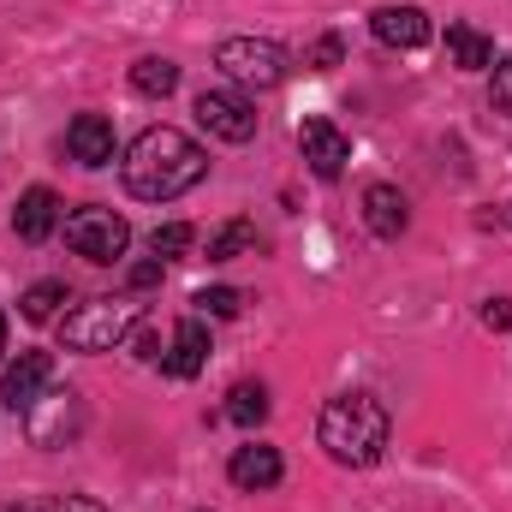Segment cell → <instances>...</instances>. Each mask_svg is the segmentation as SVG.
Segmentation results:
<instances>
[{
    "label": "cell",
    "instance_id": "3957f363",
    "mask_svg": "<svg viewBox=\"0 0 512 512\" xmlns=\"http://www.w3.org/2000/svg\"><path fill=\"white\" fill-rule=\"evenodd\" d=\"M137 322H143L137 298H90L60 316V340H66V352H114L137 334Z\"/></svg>",
    "mask_w": 512,
    "mask_h": 512
},
{
    "label": "cell",
    "instance_id": "484cf974",
    "mask_svg": "<svg viewBox=\"0 0 512 512\" xmlns=\"http://www.w3.org/2000/svg\"><path fill=\"white\" fill-rule=\"evenodd\" d=\"M495 108L512 120V60H501V66H495Z\"/></svg>",
    "mask_w": 512,
    "mask_h": 512
},
{
    "label": "cell",
    "instance_id": "e0dca14e",
    "mask_svg": "<svg viewBox=\"0 0 512 512\" xmlns=\"http://www.w3.org/2000/svg\"><path fill=\"white\" fill-rule=\"evenodd\" d=\"M256 245H262L256 221H221V227L209 233V262H239V256H256Z\"/></svg>",
    "mask_w": 512,
    "mask_h": 512
},
{
    "label": "cell",
    "instance_id": "52a82bcc",
    "mask_svg": "<svg viewBox=\"0 0 512 512\" xmlns=\"http://www.w3.org/2000/svg\"><path fill=\"white\" fill-rule=\"evenodd\" d=\"M197 126L209 131V137H221V143H251L256 137L251 96H239V90H203L197 96Z\"/></svg>",
    "mask_w": 512,
    "mask_h": 512
},
{
    "label": "cell",
    "instance_id": "7a4b0ae2",
    "mask_svg": "<svg viewBox=\"0 0 512 512\" xmlns=\"http://www.w3.org/2000/svg\"><path fill=\"white\" fill-rule=\"evenodd\" d=\"M316 435H322V447H328V459H334V465H352V471L376 465V459L387 453V411H382V399H370V393H340V399H328V405H322Z\"/></svg>",
    "mask_w": 512,
    "mask_h": 512
},
{
    "label": "cell",
    "instance_id": "ba28073f",
    "mask_svg": "<svg viewBox=\"0 0 512 512\" xmlns=\"http://www.w3.org/2000/svg\"><path fill=\"white\" fill-rule=\"evenodd\" d=\"M298 149H304V161H310L316 179H340L346 161H352V143H346V131L334 126V120H304L298 126Z\"/></svg>",
    "mask_w": 512,
    "mask_h": 512
},
{
    "label": "cell",
    "instance_id": "4fadbf2b",
    "mask_svg": "<svg viewBox=\"0 0 512 512\" xmlns=\"http://www.w3.org/2000/svg\"><path fill=\"white\" fill-rule=\"evenodd\" d=\"M370 30L387 48H423L435 36V24H429L423 6H382V12H370Z\"/></svg>",
    "mask_w": 512,
    "mask_h": 512
},
{
    "label": "cell",
    "instance_id": "6da1fadb",
    "mask_svg": "<svg viewBox=\"0 0 512 512\" xmlns=\"http://www.w3.org/2000/svg\"><path fill=\"white\" fill-rule=\"evenodd\" d=\"M120 173H126V191H131V197H143V203H173V197H185V191H197V185H203L209 155H203L185 131L149 126L126 149Z\"/></svg>",
    "mask_w": 512,
    "mask_h": 512
},
{
    "label": "cell",
    "instance_id": "83f0119b",
    "mask_svg": "<svg viewBox=\"0 0 512 512\" xmlns=\"http://www.w3.org/2000/svg\"><path fill=\"white\" fill-rule=\"evenodd\" d=\"M0 352H6V316H0Z\"/></svg>",
    "mask_w": 512,
    "mask_h": 512
},
{
    "label": "cell",
    "instance_id": "2e32d148",
    "mask_svg": "<svg viewBox=\"0 0 512 512\" xmlns=\"http://www.w3.org/2000/svg\"><path fill=\"white\" fill-rule=\"evenodd\" d=\"M447 60L459 72H483V66H495V42L477 24H447Z\"/></svg>",
    "mask_w": 512,
    "mask_h": 512
},
{
    "label": "cell",
    "instance_id": "f1b7e54d",
    "mask_svg": "<svg viewBox=\"0 0 512 512\" xmlns=\"http://www.w3.org/2000/svg\"><path fill=\"white\" fill-rule=\"evenodd\" d=\"M507 227H512V203H507Z\"/></svg>",
    "mask_w": 512,
    "mask_h": 512
},
{
    "label": "cell",
    "instance_id": "30bf717a",
    "mask_svg": "<svg viewBox=\"0 0 512 512\" xmlns=\"http://www.w3.org/2000/svg\"><path fill=\"white\" fill-rule=\"evenodd\" d=\"M48 382H54V358H48V352H18V364L0 376V399L24 417V411L48 393Z\"/></svg>",
    "mask_w": 512,
    "mask_h": 512
},
{
    "label": "cell",
    "instance_id": "5bb4252c",
    "mask_svg": "<svg viewBox=\"0 0 512 512\" xmlns=\"http://www.w3.org/2000/svg\"><path fill=\"white\" fill-rule=\"evenodd\" d=\"M66 155H72L78 167H108V161H114V120L78 114V120L66 126Z\"/></svg>",
    "mask_w": 512,
    "mask_h": 512
},
{
    "label": "cell",
    "instance_id": "9a60e30c",
    "mask_svg": "<svg viewBox=\"0 0 512 512\" xmlns=\"http://www.w3.org/2000/svg\"><path fill=\"white\" fill-rule=\"evenodd\" d=\"M364 221H370L376 239H399V233L411 227V203H405L393 185H370V191H364Z\"/></svg>",
    "mask_w": 512,
    "mask_h": 512
},
{
    "label": "cell",
    "instance_id": "8992f818",
    "mask_svg": "<svg viewBox=\"0 0 512 512\" xmlns=\"http://www.w3.org/2000/svg\"><path fill=\"white\" fill-rule=\"evenodd\" d=\"M24 429H30L36 447H66V441H78V429H84V399H78L72 387H48V393L24 411Z\"/></svg>",
    "mask_w": 512,
    "mask_h": 512
},
{
    "label": "cell",
    "instance_id": "9c48e42d",
    "mask_svg": "<svg viewBox=\"0 0 512 512\" xmlns=\"http://www.w3.org/2000/svg\"><path fill=\"white\" fill-rule=\"evenodd\" d=\"M203 364H209V328H203V316L173 322V328H167V358H161V370H167L173 382H191Z\"/></svg>",
    "mask_w": 512,
    "mask_h": 512
},
{
    "label": "cell",
    "instance_id": "7c38bea8",
    "mask_svg": "<svg viewBox=\"0 0 512 512\" xmlns=\"http://www.w3.org/2000/svg\"><path fill=\"white\" fill-rule=\"evenodd\" d=\"M54 227H60V197L48 185H30L18 197V209H12V233L24 245H42V239H54Z\"/></svg>",
    "mask_w": 512,
    "mask_h": 512
},
{
    "label": "cell",
    "instance_id": "d6986e66",
    "mask_svg": "<svg viewBox=\"0 0 512 512\" xmlns=\"http://www.w3.org/2000/svg\"><path fill=\"white\" fill-rule=\"evenodd\" d=\"M60 304H72V292H66V280H36L24 298H18V310H24V322H54L60 316Z\"/></svg>",
    "mask_w": 512,
    "mask_h": 512
},
{
    "label": "cell",
    "instance_id": "4316f807",
    "mask_svg": "<svg viewBox=\"0 0 512 512\" xmlns=\"http://www.w3.org/2000/svg\"><path fill=\"white\" fill-rule=\"evenodd\" d=\"M483 322H489L495 334H501V328H512V298H489V304H483Z\"/></svg>",
    "mask_w": 512,
    "mask_h": 512
},
{
    "label": "cell",
    "instance_id": "d4e9b609",
    "mask_svg": "<svg viewBox=\"0 0 512 512\" xmlns=\"http://www.w3.org/2000/svg\"><path fill=\"white\" fill-rule=\"evenodd\" d=\"M131 292H149V286H161V256H149V262H131Z\"/></svg>",
    "mask_w": 512,
    "mask_h": 512
},
{
    "label": "cell",
    "instance_id": "7402d4cb",
    "mask_svg": "<svg viewBox=\"0 0 512 512\" xmlns=\"http://www.w3.org/2000/svg\"><path fill=\"white\" fill-rule=\"evenodd\" d=\"M203 316H215V322H227V316H239L245 310V292H233V286H203L197 298H191Z\"/></svg>",
    "mask_w": 512,
    "mask_h": 512
},
{
    "label": "cell",
    "instance_id": "44dd1931",
    "mask_svg": "<svg viewBox=\"0 0 512 512\" xmlns=\"http://www.w3.org/2000/svg\"><path fill=\"white\" fill-rule=\"evenodd\" d=\"M191 245H197V233H191L185 221H167V227H155V233H149V251L161 256V262H173V256H185Z\"/></svg>",
    "mask_w": 512,
    "mask_h": 512
},
{
    "label": "cell",
    "instance_id": "cb8c5ba5",
    "mask_svg": "<svg viewBox=\"0 0 512 512\" xmlns=\"http://www.w3.org/2000/svg\"><path fill=\"white\" fill-rule=\"evenodd\" d=\"M340 60H346V48H340V36H316V42L304 48V66H310V72H334Z\"/></svg>",
    "mask_w": 512,
    "mask_h": 512
},
{
    "label": "cell",
    "instance_id": "603a6c76",
    "mask_svg": "<svg viewBox=\"0 0 512 512\" xmlns=\"http://www.w3.org/2000/svg\"><path fill=\"white\" fill-rule=\"evenodd\" d=\"M6 512H102V501H90V495H36V501H18Z\"/></svg>",
    "mask_w": 512,
    "mask_h": 512
},
{
    "label": "cell",
    "instance_id": "8fae6325",
    "mask_svg": "<svg viewBox=\"0 0 512 512\" xmlns=\"http://www.w3.org/2000/svg\"><path fill=\"white\" fill-rule=\"evenodd\" d=\"M227 477L239 483V489H274L280 477H286V465H280V447H268V441H245V447H233V459H227Z\"/></svg>",
    "mask_w": 512,
    "mask_h": 512
},
{
    "label": "cell",
    "instance_id": "277c9868",
    "mask_svg": "<svg viewBox=\"0 0 512 512\" xmlns=\"http://www.w3.org/2000/svg\"><path fill=\"white\" fill-rule=\"evenodd\" d=\"M215 66H221L227 84H239V90H274V84H286V72H292L286 48L268 42V36H227V42L215 48Z\"/></svg>",
    "mask_w": 512,
    "mask_h": 512
},
{
    "label": "cell",
    "instance_id": "5b68a950",
    "mask_svg": "<svg viewBox=\"0 0 512 512\" xmlns=\"http://www.w3.org/2000/svg\"><path fill=\"white\" fill-rule=\"evenodd\" d=\"M66 245H72V256L108 268V262H120V256L131 251V221L120 209L84 203V209H72V221H66Z\"/></svg>",
    "mask_w": 512,
    "mask_h": 512
},
{
    "label": "cell",
    "instance_id": "ffe728a7",
    "mask_svg": "<svg viewBox=\"0 0 512 512\" xmlns=\"http://www.w3.org/2000/svg\"><path fill=\"white\" fill-rule=\"evenodd\" d=\"M268 417V387L262 382H239L227 393V423H239V429H256Z\"/></svg>",
    "mask_w": 512,
    "mask_h": 512
},
{
    "label": "cell",
    "instance_id": "ac0fdd59",
    "mask_svg": "<svg viewBox=\"0 0 512 512\" xmlns=\"http://www.w3.org/2000/svg\"><path fill=\"white\" fill-rule=\"evenodd\" d=\"M131 90L161 102V96H173V90H179V66H173V60H161V54H143V60L131 66Z\"/></svg>",
    "mask_w": 512,
    "mask_h": 512
}]
</instances>
